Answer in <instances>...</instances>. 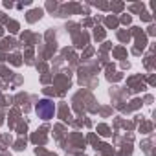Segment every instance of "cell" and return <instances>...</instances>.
I'll return each instance as SVG.
<instances>
[{"mask_svg":"<svg viewBox=\"0 0 156 156\" xmlns=\"http://www.w3.org/2000/svg\"><path fill=\"white\" fill-rule=\"evenodd\" d=\"M53 112H55V107H53V103H51L50 99H42V101H39V105H37V114H39L42 119H50V118H53Z\"/></svg>","mask_w":156,"mask_h":156,"instance_id":"1","label":"cell"}]
</instances>
